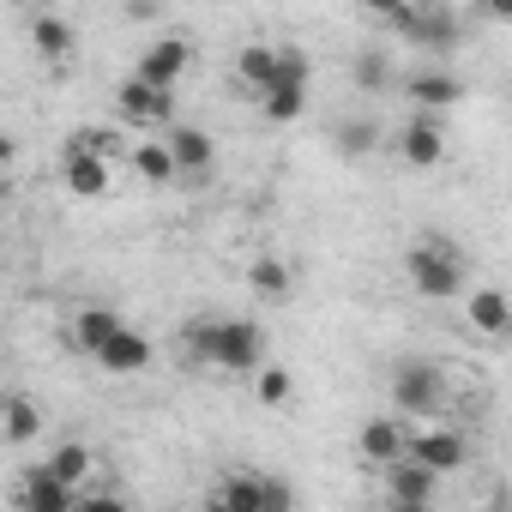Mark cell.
Returning a JSON list of instances; mask_svg holds the SVG:
<instances>
[{
	"label": "cell",
	"instance_id": "6da1fadb",
	"mask_svg": "<svg viewBox=\"0 0 512 512\" xmlns=\"http://www.w3.org/2000/svg\"><path fill=\"white\" fill-rule=\"evenodd\" d=\"M404 272H410V290L422 302H452L464 296V253L446 241V235H422L410 253H404Z\"/></svg>",
	"mask_w": 512,
	"mask_h": 512
},
{
	"label": "cell",
	"instance_id": "7a4b0ae2",
	"mask_svg": "<svg viewBox=\"0 0 512 512\" xmlns=\"http://www.w3.org/2000/svg\"><path fill=\"white\" fill-rule=\"evenodd\" d=\"M211 368L217 374H260L266 368V332H260V320H217V332H211Z\"/></svg>",
	"mask_w": 512,
	"mask_h": 512
},
{
	"label": "cell",
	"instance_id": "3957f363",
	"mask_svg": "<svg viewBox=\"0 0 512 512\" xmlns=\"http://www.w3.org/2000/svg\"><path fill=\"white\" fill-rule=\"evenodd\" d=\"M260 109H266V121H278V127L308 109V55H302V49H284V43H278V73H272V85L260 91Z\"/></svg>",
	"mask_w": 512,
	"mask_h": 512
},
{
	"label": "cell",
	"instance_id": "277c9868",
	"mask_svg": "<svg viewBox=\"0 0 512 512\" xmlns=\"http://www.w3.org/2000/svg\"><path fill=\"white\" fill-rule=\"evenodd\" d=\"M392 404H398L404 416H416V422L440 416V404H446V374H440L434 362H398V368H392Z\"/></svg>",
	"mask_w": 512,
	"mask_h": 512
},
{
	"label": "cell",
	"instance_id": "5b68a950",
	"mask_svg": "<svg viewBox=\"0 0 512 512\" xmlns=\"http://www.w3.org/2000/svg\"><path fill=\"white\" fill-rule=\"evenodd\" d=\"M404 458L416 464V470H428V476H452V470H464L470 464V446H464V434L458 428H410L404 434Z\"/></svg>",
	"mask_w": 512,
	"mask_h": 512
},
{
	"label": "cell",
	"instance_id": "8992f818",
	"mask_svg": "<svg viewBox=\"0 0 512 512\" xmlns=\"http://www.w3.org/2000/svg\"><path fill=\"white\" fill-rule=\"evenodd\" d=\"M386 25H392L404 43L434 49V55H446V49L458 43V19H452L446 7H392V13H386Z\"/></svg>",
	"mask_w": 512,
	"mask_h": 512
},
{
	"label": "cell",
	"instance_id": "52a82bcc",
	"mask_svg": "<svg viewBox=\"0 0 512 512\" xmlns=\"http://www.w3.org/2000/svg\"><path fill=\"white\" fill-rule=\"evenodd\" d=\"M115 103H121V115L133 127H175V91H157L145 79H121Z\"/></svg>",
	"mask_w": 512,
	"mask_h": 512
},
{
	"label": "cell",
	"instance_id": "ba28073f",
	"mask_svg": "<svg viewBox=\"0 0 512 512\" xmlns=\"http://www.w3.org/2000/svg\"><path fill=\"white\" fill-rule=\"evenodd\" d=\"M163 151H169L175 175H205V169L217 163V139H211L205 127H187V121L163 127Z\"/></svg>",
	"mask_w": 512,
	"mask_h": 512
},
{
	"label": "cell",
	"instance_id": "9c48e42d",
	"mask_svg": "<svg viewBox=\"0 0 512 512\" xmlns=\"http://www.w3.org/2000/svg\"><path fill=\"white\" fill-rule=\"evenodd\" d=\"M187 61H193V49H187L181 37H163V43H151V49L139 55V73H133V79H145V85H157V91H175L181 73H187Z\"/></svg>",
	"mask_w": 512,
	"mask_h": 512
},
{
	"label": "cell",
	"instance_id": "30bf717a",
	"mask_svg": "<svg viewBox=\"0 0 512 512\" xmlns=\"http://www.w3.org/2000/svg\"><path fill=\"white\" fill-rule=\"evenodd\" d=\"M151 356H157V350H151V338H145V332H133V326H121V332L91 356V362H97L103 374H145V368H151Z\"/></svg>",
	"mask_w": 512,
	"mask_h": 512
},
{
	"label": "cell",
	"instance_id": "8fae6325",
	"mask_svg": "<svg viewBox=\"0 0 512 512\" xmlns=\"http://www.w3.org/2000/svg\"><path fill=\"white\" fill-rule=\"evenodd\" d=\"M404 434H410V428H404L398 416H368V422L356 428V452H362L368 464H380V470H386V464H398V458H404Z\"/></svg>",
	"mask_w": 512,
	"mask_h": 512
},
{
	"label": "cell",
	"instance_id": "7c38bea8",
	"mask_svg": "<svg viewBox=\"0 0 512 512\" xmlns=\"http://www.w3.org/2000/svg\"><path fill=\"white\" fill-rule=\"evenodd\" d=\"M398 157H404L410 169H434V163L446 157V133H440V121L410 115V127L398 133Z\"/></svg>",
	"mask_w": 512,
	"mask_h": 512
},
{
	"label": "cell",
	"instance_id": "4fadbf2b",
	"mask_svg": "<svg viewBox=\"0 0 512 512\" xmlns=\"http://www.w3.org/2000/svg\"><path fill=\"white\" fill-rule=\"evenodd\" d=\"M19 512H73V488H61L49 464H31L19 476Z\"/></svg>",
	"mask_w": 512,
	"mask_h": 512
},
{
	"label": "cell",
	"instance_id": "5bb4252c",
	"mask_svg": "<svg viewBox=\"0 0 512 512\" xmlns=\"http://www.w3.org/2000/svg\"><path fill=\"white\" fill-rule=\"evenodd\" d=\"M404 91H410L416 109H452V103L464 97L458 73H446V67H416V73L404 79Z\"/></svg>",
	"mask_w": 512,
	"mask_h": 512
},
{
	"label": "cell",
	"instance_id": "9a60e30c",
	"mask_svg": "<svg viewBox=\"0 0 512 512\" xmlns=\"http://www.w3.org/2000/svg\"><path fill=\"white\" fill-rule=\"evenodd\" d=\"M115 332H121V314H115V308H79V314H73V326H67V344H73V350H85V356H97Z\"/></svg>",
	"mask_w": 512,
	"mask_h": 512
},
{
	"label": "cell",
	"instance_id": "2e32d148",
	"mask_svg": "<svg viewBox=\"0 0 512 512\" xmlns=\"http://www.w3.org/2000/svg\"><path fill=\"white\" fill-rule=\"evenodd\" d=\"M247 290L260 296V302H290L296 296V272L278 260V253H260V260L247 266Z\"/></svg>",
	"mask_w": 512,
	"mask_h": 512
},
{
	"label": "cell",
	"instance_id": "e0dca14e",
	"mask_svg": "<svg viewBox=\"0 0 512 512\" xmlns=\"http://www.w3.org/2000/svg\"><path fill=\"white\" fill-rule=\"evenodd\" d=\"M37 434H43V410L25 392H13L7 404H0V440H7V446H31Z\"/></svg>",
	"mask_w": 512,
	"mask_h": 512
},
{
	"label": "cell",
	"instance_id": "ac0fdd59",
	"mask_svg": "<svg viewBox=\"0 0 512 512\" xmlns=\"http://www.w3.org/2000/svg\"><path fill=\"white\" fill-rule=\"evenodd\" d=\"M31 49H37L43 61H67V55L79 49V37H73V25H67L61 13H37V19H31Z\"/></svg>",
	"mask_w": 512,
	"mask_h": 512
},
{
	"label": "cell",
	"instance_id": "d6986e66",
	"mask_svg": "<svg viewBox=\"0 0 512 512\" xmlns=\"http://www.w3.org/2000/svg\"><path fill=\"white\" fill-rule=\"evenodd\" d=\"M464 320H470L482 338H500V332L512 326V308H506L500 290H470V296H464Z\"/></svg>",
	"mask_w": 512,
	"mask_h": 512
},
{
	"label": "cell",
	"instance_id": "ffe728a7",
	"mask_svg": "<svg viewBox=\"0 0 512 512\" xmlns=\"http://www.w3.org/2000/svg\"><path fill=\"white\" fill-rule=\"evenodd\" d=\"M272 73H278V43H241V55H235V79H241L253 97L272 85Z\"/></svg>",
	"mask_w": 512,
	"mask_h": 512
},
{
	"label": "cell",
	"instance_id": "44dd1931",
	"mask_svg": "<svg viewBox=\"0 0 512 512\" xmlns=\"http://www.w3.org/2000/svg\"><path fill=\"white\" fill-rule=\"evenodd\" d=\"M91 470H97V458H91L85 440H67V446L49 452V476H55L61 488H73V494H79V482H91Z\"/></svg>",
	"mask_w": 512,
	"mask_h": 512
},
{
	"label": "cell",
	"instance_id": "7402d4cb",
	"mask_svg": "<svg viewBox=\"0 0 512 512\" xmlns=\"http://www.w3.org/2000/svg\"><path fill=\"white\" fill-rule=\"evenodd\" d=\"M211 494L223 512H260V470H229V476H217Z\"/></svg>",
	"mask_w": 512,
	"mask_h": 512
},
{
	"label": "cell",
	"instance_id": "603a6c76",
	"mask_svg": "<svg viewBox=\"0 0 512 512\" xmlns=\"http://www.w3.org/2000/svg\"><path fill=\"white\" fill-rule=\"evenodd\" d=\"M61 175H67V193H79V199H103V193H109V163H97V157L67 151Z\"/></svg>",
	"mask_w": 512,
	"mask_h": 512
},
{
	"label": "cell",
	"instance_id": "cb8c5ba5",
	"mask_svg": "<svg viewBox=\"0 0 512 512\" xmlns=\"http://www.w3.org/2000/svg\"><path fill=\"white\" fill-rule=\"evenodd\" d=\"M434 488H440V476H428V470H416L410 458H398V464H386V500H434Z\"/></svg>",
	"mask_w": 512,
	"mask_h": 512
},
{
	"label": "cell",
	"instance_id": "d4e9b609",
	"mask_svg": "<svg viewBox=\"0 0 512 512\" xmlns=\"http://www.w3.org/2000/svg\"><path fill=\"white\" fill-rule=\"evenodd\" d=\"M67 151L97 157V163H115V157H127L133 145H127V133H115V127H79V133L67 139Z\"/></svg>",
	"mask_w": 512,
	"mask_h": 512
},
{
	"label": "cell",
	"instance_id": "484cf974",
	"mask_svg": "<svg viewBox=\"0 0 512 512\" xmlns=\"http://www.w3.org/2000/svg\"><path fill=\"white\" fill-rule=\"evenodd\" d=\"M127 163H133V175H139L145 187H169V181H175V163H169L163 139H145V145H133V151H127Z\"/></svg>",
	"mask_w": 512,
	"mask_h": 512
},
{
	"label": "cell",
	"instance_id": "4316f807",
	"mask_svg": "<svg viewBox=\"0 0 512 512\" xmlns=\"http://www.w3.org/2000/svg\"><path fill=\"white\" fill-rule=\"evenodd\" d=\"M253 398H260L266 410H284V404L296 398V374H290V368H278V362H272V368H260V374H253Z\"/></svg>",
	"mask_w": 512,
	"mask_h": 512
},
{
	"label": "cell",
	"instance_id": "83f0119b",
	"mask_svg": "<svg viewBox=\"0 0 512 512\" xmlns=\"http://www.w3.org/2000/svg\"><path fill=\"white\" fill-rule=\"evenodd\" d=\"M260 512H296V482L290 476H260Z\"/></svg>",
	"mask_w": 512,
	"mask_h": 512
},
{
	"label": "cell",
	"instance_id": "f1b7e54d",
	"mask_svg": "<svg viewBox=\"0 0 512 512\" xmlns=\"http://www.w3.org/2000/svg\"><path fill=\"white\" fill-rule=\"evenodd\" d=\"M350 73H356V85H362V91H380V85L392 79V61H386L380 49H368V55H356V67H350Z\"/></svg>",
	"mask_w": 512,
	"mask_h": 512
},
{
	"label": "cell",
	"instance_id": "f546056e",
	"mask_svg": "<svg viewBox=\"0 0 512 512\" xmlns=\"http://www.w3.org/2000/svg\"><path fill=\"white\" fill-rule=\"evenodd\" d=\"M374 139H380V127H374V121H344V127H338V145H344L350 157L374 151Z\"/></svg>",
	"mask_w": 512,
	"mask_h": 512
},
{
	"label": "cell",
	"instance_id": "4dcf8cb0",
	"mask_svg": "<svg viewBox=\"0 0 512 512\" xmlns=\"http://www.w3.org/2000/svg\"><path fill=\"white\" fill-rule=\"evenodd\" d=\"M211 332H217V320H193V326L181 332L187 356H193V362H205V368H211Z\"/></svg>",
	"mask_w": 512,
	"mask_h": 512
},
{
	"label": "cell",
	"instance_id": "1f68e13d",
	"mask_svg": "<svg viewBox=\"0 0 512 512\" xmlns=\"http://www.w3.org/2000/svg\"><path fill=\"white\" fill-rule=\"evenodd\" d=\"M73 512H133L121 494H103V488H91V494H73Z\"/></svg>",
	"mask_w": 512,
	"mask_h": 512
},
{
	"label": "cell",
	"instance_id": "d6a6232c",
	"mask_svg": "<svg viewBox=\"0 0 512 512\" xmlns=\"http://www.w3.org/2000/svg\"><path fill=\"white\" fill-rule=\"evenodd\" d=\"M386 512H434V500H386Z\"/></svg>",
	"mask_w": 512,
	"mask_h": 512
},
{
	"label": "cell",
	"instance_id": "836d02e7",
	"mask_svg": "<svg viewBox=\"0 0 512 512\" xmlns=\"http://www.w3.org/2000/svg\"><path fill=\"white\" fill-rule=\"evenodd\" d=\"M13 157H19V145H13V133H0V169H7Z\"/></svg>",
	"mask_w": 512,
	"mask_h": 512
},
{
	"label": "cell",
	"instance_id": "e575fe53",
	"mask_svg": "<svg viewBox=\"0 0 512 512\" xmlns=\"http://www.w3.org/2000/svg\"><path fill=\"white\" fill-rule=\"evenodd\" d=\"M205 512H223V506H217V494H211V500H205Z\"/></svg>",
	"mask_w": 512,
	"mask_h": 512
},
{
	"label": "cell",
	"instance_id": "d590c367",
	"mask_svg": "<svg viewBox=\"0 0 512 512\" xmlns=\"http://www.w3.org/2000/svg\"><path fill=\"white\" fill-rule=\"evenodd\" d=\"M488 512H506V500H488Z\"/></svg>",
	"mask_w": 512,
	"mask_h": 512
},
{
	"label": "cell",
	"instance_id": "8d00e7d4",
	"mask_svg": "<svg viewBox=\"0 0 512 512\" xmlns=\"http://www.w3.org/2000/svg\"><path fill=\"white\" fill-rule=\"evenodd\" d=\"M0 211H7V205H0Z\"/></svg>",
	"mask_w": 512,
	"mask_h": 512
}]
</instances>
